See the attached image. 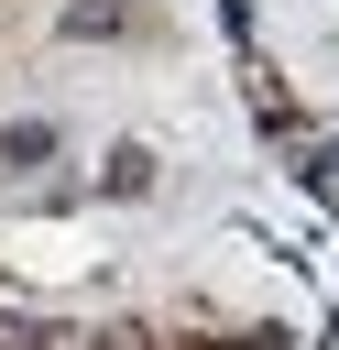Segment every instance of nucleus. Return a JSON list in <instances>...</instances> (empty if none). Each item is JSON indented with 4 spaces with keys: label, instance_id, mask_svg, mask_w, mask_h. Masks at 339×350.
<instances>
[{
    "label": "nucleus",
    "instance_id": "obj_1",
    "mask_svg": "<svg viewBox=\"0 0 339 350\" xmlns=\"http://www.w3.org/2000/svg\"><path fill=\"white\" fill-rule=\"evenodd\" d=\"M0 153H11V164H44V153H55V131H44V120H22V131H0Z\"/></svg>",
    "mask_w": 339,
    "mask_h": 350
},
{
    "label": "nucleus",
    "instance_id": "obj_2",
    "mask_svg": "<svg viewBox=\"0 0 339 350\" xmlns=\"http://www.w3.org/2000/svg\"><path fill=\"white\" fill-rule=\"evenodd\" d=\"M0 350H66V328H33V317H0Z\"/></svg>",
    "mask_w": 339,
    "mask_h": 350
}]
</instances>
